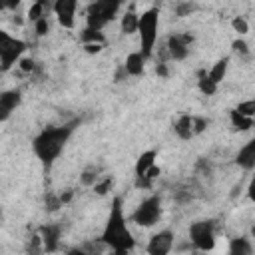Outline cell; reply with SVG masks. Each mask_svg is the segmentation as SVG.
<instances>
[{
    "mask_svg": "<svg viewBox=\"0 0 255 255\" xmlns=\"http://www.w3.org/2000/svg\"><path fill=\"white\" fill-rule=\"evenodd\" d=\"M80 122L78 120H72V122H66L62 126H48L44 128L34 139H32V151L34 155L44 163V165H52L58 155L64 151L70 135L74 133L76 126Z\"/></svg>",
    "mask_w": 255,
    "mask_h": 255,
    "instance_id": "6da1fadb",
    "label": "cell"
},
{
    "mask_svg": "<svg viewBox=\"0 0 255 255\" xmlns=\"http://www.w3.org/2000/svg\"><path fill=\"white\" fill-rule=\"evenodd\" d=\"M100 241L110 251H116L120 255H128L135 247V239L128 227V219L124 215V207H122L120 197H114V201H112V211L108 215V221L104 225Z\"/></svg>",
    "mask_w": 255,
    "mask_h": 255,
    "instance_id": "7a4b0ae2",
    "label": "cell"
},
{
    "mask_svg": "<svg viewBox=\"0 0 255 255\" xmlns=\"http://www.w3.org/2000/svg\"><path fill=\"white\" fill-rule=\"evenodd\" d=\"M157 28H159V10L155 6L143 10L137 20V36H139V52L145 60L151 58L153 48L157 44Z\"/></svg>",
    "mask_w": 255,
    "mask_h": 255,
    "instance_id": "3957f363",
    "label": "cell"
},
{
    "mask_svg": "<svg viewBox=\"0 0 255 255\" xmlns=\"http://www.w3.org/2000/svg\"><path fill=\"white\" fill-rule=\"evenodd\" d=\"M120 6L122 4L118 0H98V2L88 4V8H86V28L102 32L104 26L110 24L116 18Z\"/></svg>",
    "mask_w": 255,
    "mask_h": 255,
    "instance_id": "277c9868",
    "label": "cell"
},
{
    "mask_svg": "<svg viewBox=\"0 0 255 255\" xmlns=\"http://www.w3.org/2000/svg\"><path fill=\"white\" fill-rule=\"evenodd\" d=\"M24 50H26L24 40L8 34L6 30H0V70L2 72H8L14 64H18Z\"/></svg>",
    "mask_w": 255,
    "mask_h": 255,
    "instance_id": "5b68a950",
    "label": "cell"
},
{
    "mask_svg": "<svg viewBox=\"0 0 255 255\" xmlns=\"http://www.w3.org/2000/svg\"><path fill=\"white\" fill-rule=\"evenodd\" d=\"M159 217H161V199L159 195H149L133 209L129 221L139 227H151L159 221Z\"/></svg>",
    "mask_w": 255,
    "mask_h": 255,
    "instance_id": "8992f818",
    "label": "cell"
},
{
    "mask_svg": "<svg viewBox=\"0 0 255 255\" xmlns=\"http://www.w3.org/2000/svg\"><path fill=\"white\" fill-rule=\"evenodd\" d=\"M189 241L195 249L207 253L215 247V223L211 219L193 221L189 225Z\"/></svg>",
    "mask_w": 255,
    "mask_h": 255,
    "instance_id": "52a82bcc",
    "label": "cell"
},
{
    "mask_svg": "<svg viewBox=\"0 0 255 255\" xmlns=\"http://www.w3.org/2000/svg\"><path fill=\"white\" fill-rule=\"evenodd\" d=\"M191 44H193V36L189 32H173L165 38V54L175 60V62H181L189 56V50H191Z\"/></svg>",
    "mask_w": 255,
    "mask_h": 255,
    "instance_id": "ba28073f",
    "label": "cell"
},
{
    "mask_svg": "<svg viewBox=\"0 0 255 255\" xmlns=\"http://www.w3.org/2000/svg\"><path fill=\"white\" fill-rule=\"evenodd\" d=\"M175 237L171 229H161L157 233H153L145 245V253L147 255H169L173 249Z\"/></svg>",
    "mask_w": 255,
    "mask_h": 255,
    "instance_id": "9c48e42d",
    "label": "cell"
},
{
    "mask_svg": "<svg viewBox=\"0 0 255 255\" xmlns=\"http://www.w3.org/2000/svg\"><path fill=\"white\" fill-rule=\"evenodd\" d=\"M36 233L40 235L44 253H56L60 249V243H62V227L58 223H44V225L38 227Z\"/></svg>",
    "mask_w": 255,
    "mask_h": 255,
    "instance_id": "30bf717a",
    "label": "cell"
},
{
    "mask_svg": "<svg viewBox=\"0 0 255 255\" xmlns=\"http://www.w3.org/2000/svg\"><path fill=\"white\" fill-rule=\"evenodd\" d=\"M76 10H78L76 0H56L52 4V12L56 14L58 24L68 30H72L76 26Z\"/></svg>",
    "mask_w": 255,
    "mask_h": 255,
    "instance_id": "8fae6325",
    "label": "cell"
},
{
    "mask_svg": "<svg viewBox=\"0 0 255 255\" xmlns=\"http://www.w3.org/2000/svg\"><path fill=\"white\" fill-rule=\"evenodd\" d=\"M20 104H22V92L20 90L0 92V122H6Z\"/></svg>",
    "mask_w": 255,
    "mask_h": 255,
    "instance_id": "7c38bea8",
    "label": "cell"
},
{
    "mask_svg": "<svg viewBox=\"0 0 255 255\" xmlns=\"http://www.w3.org/2000/svg\"><path fill=\"white\" fill-rule=\"evenodd\" d=\"M145 62H147V60L141 56V52L135 50V52H129V54H128V58H126V62H124L122 66H124V70H126L128 76L139 78V76L145 72Z\"/></svg>",
    "mask_w": 255,
    "mask_h": 255,
    "instance_id": "4fadbf2b",
    "label": "cell"
},
{
    "mask_svg": "<svg viewBox=\"0 0 255 255\" xmlns=\"http://www.w3.org/2000/svg\"><path fill=\"white\" fill-rule=\"evenodd\" d=\"M237 165L243 167L245 171H251L255 167V139H249L237 153Z\"/></svg>",
    "mask_w": 255,
    "mask_h": 255,
    "instance_id": "5bb4252c",
    "label": "cell"
},
{
    "mask_svg": "<svg viewBox=\"0 0 255 255\" xmlns=\"http://www.w3.org/2000/svg\"><path fill=\"white\" fill-rule=\"evenodd\" d=\"M155 161H157V151L155 149H145L143 153H139V157L135 159V165H133L135 177H141L151 165H155Z\"/></svg>",
    "mask_w": 255,
    "mask_h": 255,
    "instance_id": "9a60e30c",
    "label": "cell"
},
{
    "mask_svg": "<svg viewBox=\"0 0 255 255\" xmlns=\"http://www.w3.org/2000/svg\"><path fill=\"white\" fill-rule=\"evenodd\" d=\"M137 20H139V14L133 10V4L124 12L122 20H120V28H122V34L126 36H131V34H137Z\"/></svg>",
    "mask_w": 255,
    "mask_h": 255,
    "instance_id": "2e32d148",
    "label": "cell"
},
{
    "mask_svg": "<svg viewBox=\"0 0 255 255\" xmlns=\"http://www.w3.org/2000/svg\"><path fill=\"white\" fill-rule=\"evenodd\" d=\"M173 131L179 139H191L193 135V128H191V116L189 114H181L175 122H173Z\"/></svg>",
    "mask_w": 255,
    "mask_h": 255,
    "instance_id": "e0dca14e",
    "label": "cell"
},
{
    "mask_svg": "<svg viewBox=\"0 0 255 255\" xmlns=\"http://www.w3.org/2000/svg\"><path fill=\"white\" fill-rule=\"evenodd\" d=\"M227 255H253V243H251V239L245 237V235L231 239L229 241Z\"/></svg>",
    "mask_w": 255,
    "mask_h": 255,
    "instance_id": "ac0fdd59",
    "label": "cell"
},
{
    "mask_svg": "<svg viewBox=\"0 0 255 255\" xmlns=\"http://www.w3.org/2000/svg\"><path fill=\"white\" fill-rule=\"evenodd\" d=\"M227 68H229V58L225 56V58L217 60V62L207 70V78H209L213 84L219 86V84L225 80V76H227Z\"/></svg>",
    "mask_w": 255,
    "mask_h": 255,
    "instance_id": "d6986e66",
    "label": "cell"
},
{
    "mask_svg": "<svg viewBox=\"0 0 255 255\" xmlns=\"http://www.w3.org/2000/svg\"><path fill=\"white\" fill-rule=\"evenodd\" d=\"M80 42L86 46V44H98V46H104L106 44V34L100 32V30H92V28H84L82 34H80Z\"/></svg>",
    "mask_w": 255,
    "mask_h": 255,
    "instance_id": "ffe728a7",
    "label": "cell"
},
{
    "mask_svg": "<svg viewBox=\"0 0 255 255\" xmlns=\"http://www.w3.org/2000/svg\"><path fill=\"white\" fill-rule=\"evenodd\" d=\"M197 88L203 96H213L217 92V84H213L209 78H207V70H199L197 72Z\"/></svg>",
    "mask_w": 255,
    "mask_h": 255,
    "instance_id": "44dd1931",
    "label": "cell"
},
{
    "mask_svg": "<svg viewBox=\"0 0 255 255\" xmlns=\"http://www.w3.org/2000/svg\"><path fill=\"white\" fill-rule=\"evenodd\" d=\"M229 122H231V126H233L235 129H239V131H247V129L253 128V118H245V116L237 114L235 110H229Z\"/></svg>",
    "mask_w": 255,
    "mask_h": 255,
    "instance_id": "7402d4cb",
    "label": "cell"
},
{
    "mask_svg": "<svg viewBox=\"0 0 255 255\" xmlns=\"http://www.w3.org/2000/svg\"><path fill=\"white\" fill-rule=\"evenodd\" d=\"M102 175H100V167L98 165H88L82 173H80V181H82V185H86V187H94V183L100 179Z\"/></svg>",
    "mask_w": 255,
    "mask_h": 255,
    "instance_id": "603a6c76",
    "label": "cell"
},
{
    "mask_svg": "<svg viewBox=\"0 0 255 255\" xmlns=\"http://www.w3.org/2000/svg\"><path fill=\"white\" fill-rule=\"evenodd\" d=\"M112 187H114V177H112V175H102V177L94 183V191H96L98 195H108V193L112 191Z\"/></svg>",
    "mask_w": 255,
    "mask_h": 255,
    "instance_id": "cb8c5ba5",
    "label": "cell"
},
{
    "mask_svg": "<svg viewBox=\"0 0 255 255\" xmlns=\"http://www.w3.org/2000/svg\"><path fill=\"white\" fill-rule=\"evenodd\" d=\"M26 255H46L38 233H32V237L26 241Z\"/></svg>",
    "mask_w": 255,
    "mask_h": 255,
    "instance_id": "d4e9b609",
    "label": "cell"
},
{
    "mask_svg": "<svg viewBox=\"0 0 255 255\" xmlns=\"http://www.w3.org/2000/svg\"><path fill=\"white\" fill-rule=\"evenodd\" d=\"M46 16V2H34L30 8H28V20L34 24L36 20L44 18Z\"/></svg>",
    "mask_w": 255,
    "mask_h": 255,
    "instance_id": "484cf974",
    "label": "cell"
},
{
    "mask_svg": "<svg viewBox=\"0 0 255 255\" xmlns=\"http://www.w3.org/2000/svg\"><path fill=\"white\" fill-rule=\"evenodd\" d=\"M44 203H46V209H48L50 213H56L60 207H64V205H62V201H60V195H58V193H54V191H48V193H46Z\"/></svg>",
    "mask_w": 255,
    "mask_h": 255,
    "instance_id": "4316f807",
    "label": "cell"
},
{
    "mask_svg": "<svg viewBox=\"0 0 255 255\" xmlns=\"http://www.w3.org/2000/svg\"><path fill=\"white\" fill-rule=\"evenodd\" d=\"M237 114L245 116V118H253L255 116V100H245V102H239L237 108H233Z\"/></svg>",
    "mask_w": 255,
    "mask_h": 255,
    "instance_id": "83f0119b",
    "label": "cell"
},
{
    "mask_svg": "<svg viewBox=\"0 0 255 255\" xmlns=\"http://www.w3.org/2000/svg\"><path fill=\"white\" fill-rule=\"evenodd\" d=\"M48 32H50V20H48V16H44V18H40V20L34 22V34H36L38 38L46 36Z\"/></svg>",
    "mask_w": 255,
    "mask_h": 255,
    "instance_id": "f1b7e54d",
    "label": "cell"
},
{
    "mask_svg": "<svg viewBox=\"0 0 255 255\" xmlns=\"http://www.w3.org/2000/svg\"><path fill=\"white\" fill-rule=\"evenodd\" d=\"M207 126H209V120L199 118V116H191V128H193V135H197V133L205 131V129H207Z\"/></svg>",
    "mask_w": 255,
    "mask_h": 255,
    "instance_id": "f546056e",
    "label": "cell"
},
{
    "mask_svg": "<svg viewBox=\"0 0 255 255\" xmlns=\"http://www.w3.org/2000/svg\"><path fill=\"white\" fill-rule=\"evenodd\" d=\"M231 26H233V30H235L239 36H243V34L249 32V24H247V20L241 18V16H235V18L231 20Z\"/></svg>",
    "mask_w": 255,
    "mask_h": 255,
    "instance_id": "4dcf8cb0",
    "label": "cell"
},
{
    "mask_svg": "<svg viewBox=\"0 0 255 255\" xmlns=\"http://www.w3.org/2000/svg\"><path fill=\"white\" fill-rule=\"evenodd\" d=\"M193 10H195V4H193V2H179V4H175V14H177L179 18L189 16Z\"/></svg>",
    "mask_w": 255,
    "mask_h": 255,
    "instance_id": "1f68e13d",
    "label": "cell"
},
{
    "mask_svg": "<svg viewBox=\"0 0 255 255\" xmlns=\"http://www.w3.org/2000/svg\"><path fill=\"white\" fill-rule=\"evenodd\" d=\"M233 50L239 54V56H245V58H249L251 56V52H249V46H247V42L245 40H241V38H237V40H233Z\"/></svg>",
    "mask_w": 255,
    "mask_h": 255,
    "instance_id": "d6a6232c",
    "label": "cell"
},
{
    "mask_svg": "<svg viewBox=\"0 0 255 255\" xmlns=\"http://www.w3.org/2000/svg\"><path fill=\"white\" fill-rule=\"evenodd\" d=\"M18 68H20L24 74H32V72L36 70V62H34L32 58H24V56H22V58L18 60Z\"/></svg>",
    "mask_w": 255,
    "mask_h": 255,
    "instance_id": "836d02e7",
    "label": "cell"
},
{
    "mask_svg": "<svg viewBox=\"0 0 255 255\" xmlns=\"http://www.w3.org/2000/svg\"><path fill=\"white\" fill-rule=\"evenodd\" d=\"M155 74H157L159 78H167V76H169L167 62H157V66H155Z\"/></svg>",
    "mask_w": 255,
    "mask_h": 255,
    "instance_id": "e575fe53",
    "label": "cell"
},
{
    "mask_svg": "<svg viewBox=\"0 0 255 255\" xmlns=\"http://www.w3.org/2000/svg\"><path fill=\"white\" fill-rule=\"evenodd\" d=\"M60 195V201H62V205H66V203H70L72 199H74V189H66L64 193H58Z\"/></svg>",
    "mask_w": 255,
    "mask_h": 255,
    "instance_id": "d590c367",
    "label": "cell"
},
{
    "mask_svg": "<svg viewBox=\"0 0 255 255\" xmlns=\"http://www.w3.org/2000/svg\"><path fill=\"white\" fill-rule=\"evenodd\" d=\"M124 80H128V74H126L124 66H120L118 72H116V76H114V82H124Z\"/></svg>",
    "mask_w": 255,
    "mask_h": 255,
    "instance_id": "8d00e7d4",
    "label": "cell"
},
{
    "mask_svg": "<svg viewBox=\"0 0 255 255\" xmlns=\"http://www.w3.org/2000/svg\"><path fill=\"white\" fill-rule=\"evenodd\" d=\"M84 50H86L88 54H98V52H102V46H98V44H86Z\"/></svg>",
    "mask_w": 255,
    "mask_h": 255,
    "instance_id": "74e56055",
    "label": "cell"
},
{
    "mask_svg": "<svg viewBox=\"0 0 255 255\" xmlns=\"http://www.w3.org/2000/svg\"><path fill=\"white\" fill-rule=\"evenodd\" d=\"M66 255H86V251L82 247H72V249L66 251Z\"/></svg>",
    "mask_w": 255,
    "mask_h": 255,
    "instance_id": "f35d334b",
    "label": "cell"
},
{
    "mask_svg": "<svg viewBox=\"0 0 255 255\" xmlns=\"http://www.w3.org/2000/svg\"><path fill=\"white\" fill-rule=\"evenodd\" d=\"M106 255H120V253H116V251H110V249H108V251H106Z\"/></svg>",
    "mask_w": 255,
    "mask_h": 255,
    "instance_id": "ab89813d",
    "label": "cell"
},
{
    "mask_svg": "<svg viewBox=\"0 0 255 255\" xmlns=\"http://www.w3.org/2000/svg\"><path fill=\"white\" fill-rule=\"evenodd\" d=\"M2 217H4V213H2V207H0V221H2Z\"/></svg>",
    "mask_w": 255,
    "mask_h": 255,
    "instance_id": "60d3db41",
    "label": "cell"
}]
</instances>
